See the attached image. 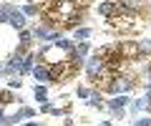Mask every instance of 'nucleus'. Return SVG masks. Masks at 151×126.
Here are the masks:
<instances>
[{
	"label": "nucleus",
	"instance_id": "obj_1",
	"mask_svg": "<svg viewBox=\"0 0 151 126\" xmlns=\"http://www.w3.org/2000/svg\"><path fill=\"white\" fill-rule=\"evenodd\" d=\"M103 66H106V63H103V58H101L98 53L91 55V58H88V76H101Z\"/></svg>",
	"mask_w": 151,
	"mask_h": 126
},
{
	"label": "nucleus",
	"instance_id": "obj_2",
	"mask_svg": "<svg viewBox=\"0 0 151 126\" xmlns=\"http://www.w3.org/2000/svg\"><path fill=\"white\" fill-rule=\"evenodd\" d=\"M8 23H10L13 28H18V30H23L25 28V18H23L20 10H15V8L10 5V15H8Z\"/></svg>",
	"mask_w": 151,
	"mask_h": 126
},
{
	"label": "nucleus",
	"instance_id": "obj_3",
	"mask_svg": "<svg viewBox=\"0 0 151 126\" xmlns=\"http://www.w3.org/2000/svg\"><path fill=\"white\" fill-rule=\"evenodd\" d=\"M119 10H121V5H119V3H111V0H106V3L98 5V13H101V15H108V18H113Z\"/></svg>",
	"mask_w": 151,
	"mask_h": 126
},
{
	"label": "nucleus",
	"instance_id": "obj_4",
	"mask_svg": "<svg viewBox=\"0 0 151 126\" xmlns=\"http://www.w3.org/2000/svg\"><path fill=\"white\" fill-rule=\"evenodd\" d=\"M33 78H35V81H40V83L53 81V78H50V68H45V66H35V68H33Z\"/></svg>",
	"mask_w": 151,
	"mask_h": 126
},
{
	"label": "nucleus",
	"instance_id": "obj_5",
	"mask_svg": "<svg viewBox=\"0 0 151 126\" xmlns=\"http://www.w3.org/2000/svg\"><path fill=\"white\" fill-rule=\"evenodd\" d=\"M33 38H43V40H58V33H55V30H48V28H35V30H33Z\"/></svg>",
	"mask_w": 151,
	"mask_h": 126
},
{
	"label": "nucleus",
	"instance_id": "obj_6",
	"mask_svg": "<svg viewBox=\"0 0 151 126\" xmlns=\"http://www.w3.org/2000/svg\"><path fill=\"white\" fill-rule=\"evenodd\" d=\"M129 88H131L129 78H113V83H111V93H121V91H129Z\"/></svg>",
	"mask_w": 151,
	"mask_h": 126
},
{
	"label": "nucleus",
	"instance_id": "obj_7",
	"mask_svg": "<svg viewBox=\"0 0 151 126\" xmlns=\"http://www.w3.org/2000/svg\"><path fill=\"white\" fill-rule=\"evenodd\" d=\"M126 101H129V99H124V96H116V99H113V101H111L108 106H111V109L116 111V116H121V109L126 106Z\"/></svg>",
	"mask_w": 151,
	"mask_h": 126
},
{
	"label": "nucleus",
	"instance_id": "obj_8",
	"mask_svg": "<svg viewBox=\"0 0 151 126\" xmlns=\"http://www.w3.org/2000/svg\"><path fill=\"white\" fill-rule=\"evenodd\" d=\"M119 5L124 10H139V0H119Z\"/></svg>",
	"mask_w": 151,
	"mask_h": 126
},
{
	"label": "nucleus",
	"instance_id": "obj_9",
	"mask_svg": "<svg viewBox=\"0 0 151 126\" xmlns=\"http://www.w3.org/2000/svg\"><path fill=\"white\" fill-rule=\"evenodd\" d=\"M88 35H91V30H88V28H78V30H76V38H88Z\"/></svg>",
	"mask_w": 151,
	"mask_h": 126
},
{
	"label": "nucleus",
	"instance_id": "obj_10",
	"mask_svg": "<svg viewBox=\"0 0 151 126\" xmlns=\"http://www.w3.org/2000/svg\"><path fill=\"white\" fill-rule=\"evenodd\" d=\"M35 99H38V101H45V88H43V86L35 88Z\"/></svg>",
	"mask_w": 151,
	"mask_h": 126
},
{
	"label": "nucleus",
	"instance_id": "obj_11",
	"mask_svg": "<svg viewBox=\"0 0 151 126\" xmlns=\"http://www.w3.org/2000/svg\"><path fill=\"white\" fill-rule=\"evenodd\" d=\"M86 50H88V43H81L78 48L73 50V53H76V55H86Z\"/></svg>",
	"mask_w": 151,
	"mask_h": 126
},
{
	"label": "nucleus",
	"instance_id": "obj_12",
	"mask_svg": "<svg viewBox=\"0 0 151 126\" xmlns=\"http://www.w3.org/2000/svg\"><path fill=\"white\" fill-rule=\"evenodd\" d=\"M20 43H23V45L30 43V33H28V30H23V33H20Z\"/></svg>",
	"mask_w": 151,
	"mask_h": 126
},
{
	"label": "nucleus",
	"instance_id": "obj_13",
	"mask_svg": "<svg viewBox=\"0 0 151 126\" xmlns=\"http://www.w3.org/2000/svg\"><path fill=\"white\" fill-rule=\"evenodd\" d=\"M0 104H10V93H8V91L0 93Z\"/></svg>",
	"mask_w": 151,
	"mask_h": 126
},
{
	"label": "nucleus",
	"instance_id": "obj_14",
	"mask_svg": "<svg viewBox=\"0 0 151 126\" xmlns=\"http://www.w3.org/2000/svg\"><path fill=\"white\" fill-rule=\"evenodd\" d=\"M88 104H93V106H101V96H98V93H93V96H91V101H88Z\"/></svg>",
	"mask_w": 151,
	"mask_h": 126
},
{
	"label": "nucleus",
	"instance_id": "obj_15",
	"mask_svg": "<svg viewBox=\"0 0 151 126\" xmlns=\"http://www.w3.org/2000/svg\"><path fill=\"white\" fill-rule=\"evenodd\" d=\"M23 13H25V15H35V5H25Z\"/></svg>",
	"mask_w": 151,
	"mask_h": 126
},
{
	"label": "nucleus",
	"instance_id": "obj_16",
	"mask_svg": "<svg viewBox=\"0 0 151 126\" xmlns=\"http://www.w3.org/2000/svg\"><path fill=\"white\" fill-rule=\"evenodd\" d=\"M134 126H151V119H141V121H136Z\"/></svg>",
	"mask_w": 151,
	"mask_h": 126
},
{
	"label": "nucleus",
	"instance_id": "obj_17",
	"mask_svg": "<svg viewBox=\"0 0 151 126\" xmlns=\"http://www.w3.org/2000/svg\"><path fill=\"white\" fill-rule=\"evenodd\" d=\"M3 121H5V114H3V109H0V124H3Z\"/></svg>",
	"mask_w": 151,
	"mask_h": 126
},
{
	"label": "nucleus",
	"instance_id": "obj_18",
	"mask_svg": "<svg viewBox=\"0 0 151 126\" xmlns=\"http://www.w3.org/2000/svg\"><path fill=\"white\" fill-rule=\"evenodd\" d=\"M101 126H111V124H101Z\"/></svg>",
	"mask_w": 151,
	"mask_h": 126
},
{
	"label": "nucleus",
	"instance_id": "obj_19",
	"mask_svg": "<svg viewBox=\"0 0 151 126\" xmlns=\"http://www.w3.org/2000/svg\"><path fill=\"white\" fill-rule=\"evenodd\" d=\"M149 91H151V86H149Z\"/></svg>",
	"mask_w": 151,
	"mask_h": 126
}]
</instances>
